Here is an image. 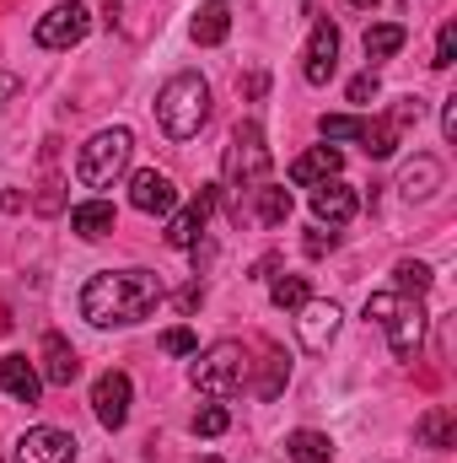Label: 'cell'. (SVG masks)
I'll list each match as a JSON object with an SVG mask.
<instances>
[{
	"label": "cell",
	"instance_id": "1",
	"mask_svg": "<svg viewBox=\"0 0 457 463\" xmlns=\"http://www.w3.org/2000/svg\"><path fill=\"white\" fill-rule=\"evenodd\" d=\"M167 302L156 269H103L81 286V318L92 329H135Z\"/></svg>",
	"mask_w": 457,
	"mask_h": 463
},
{
	"label": "cell",
	"instance_id": "28",
	"mask_svg": "<svg viewBox=\"0 0 457 463\" xmlns=\"http://www.w3.org/2000/svg\"><path fill=\"white\" fill-rule=\"evenodd\" d=\"M285 383H291V355H285V350H269V355H264V383H253V393H258V399H275Z\"/></svg>",
	"mask_w": 457,
	"mask_h": 463
},
{
	"label": "cell",
	"instance_id": "29",
	"mask_svg": "<svg viewBox=\"0 0 457 463\" xmlns=\"http://www.w3.org/2000/svg\"><path fill=\"white\" fill-rule=\"evenodd\" d=\"M231 426V415H227V404H205L200 415H194V437H221Z\"/></svg>",
	"mask_w": 457,
	"mask_h": 463
},
{
	"label": "cell",
	"instance_id": "34",
	"mask_svg": "<svg viewBox=\"0 0 457 463\" xmlns=\"http://www.w3.org/2000/svg\"><path fill=\"white\" fill-rule=\"evenodd\" d=\"M377 92H382V81H377V71H360V76L350 81V103H360V109H366V103H371Z\"/></svg>",
	"mask_w": 457,
	"mask_h": 463
},
{
	"label": "cell",
	"instance_id": "16",
	"mask_svg": "<svg viewBox=\"0 0 457 463\" xmlns=\"http://www.w3.org/2000/svg\"><path fill=\"white\" fill-rule=\"evenodd\" d=\"M340 173H344V151L340 146H312V151H302V156L291 162V184H296V189H312V184L340 178Z\"/></svg>",
	"mask_w": 457,
	"mask_h": 463
},
{
	"label": "cell",
	"instance_id": "20",
	"mask_svg": "<svg viewBox=\"0 0 457 463\" xmlns=\"http://www.w3.org/2000/svg\"><path fill=\"white\" fill-rule=\"evenodd\" d=\"M442 178H447V167H442L436 156H415V162L404 167V178H398V194H404V200H431V194L442 189Z\"/></svg>",
	"mask_w": 457,
	"mask_h": 463
},
{
	"label": "cell",
	"instance_id": "17",
	"mask_svg": "<svg viewBox=\"0 0 457 463\" xmlns=\"http://www.w3.org/2000/svg\"><path fill=\"white\" fill-rule=\"evenodd\" d=\"M0 393H11L16 404H38L43 399V377L27 355H0Z\"/></svg>",
	"mask_w": 457,
	"mask_h": 463
},
{
	"label": "cell",
	"instance_id": "14",
	"mask_svg": "<svg viewBox=\"0 0 457 463\" xmlns=\"http://www.w3.org/2000/svg\"><path fill=\"white\" fill-rule=\"evenodd\" d=\"M38 377H43V388H70L76 377H81V355L76 345L65 340V335H43V345H38Z\"/></svg>",
	"mask_w": 457,
	"mask_h": 463
},
{
	"label": "cell",
	"instance_id": "13",
	"mask_svg": "<svg viewBox=\"0 0 457 463\" xmlns=\"http://www.w3.org/2000/svg\"><path fill=\"white\" fill-rule=\"evenodd\" d=\"M129 205H135L140 216H173V211H178V184H173L167 173H156V167H140V173L129 178Z\"/></svg>",
	"mask_w": 457,
	"mask_h": 463
},
{
	"label": "cell",
	"instance_id": "2",
	"mask_svg": "<svg viewBox=\"0 0 457 463\" xmlns=\"http://www.w3.org/2000/svg\"><path fill=\"white\" fill-rule=\"evenodd\" d=\"M210 118V81L200 71H178L156 92V124L167 140H194L200 124Z\"/></svg>",
	"mask_w": 457,
	"mask_h": 463
},
{
	"label": "cell",
	"instance_id": "19",
	"mask_svg": "<svg viewBox=\"0 0 457 463\" xmlns=\"http://www.w3.org/2000/svg\"><path fill=\"white\" fill-rule=\"evenodd\" d=\"M227 33H231V5L227 0H205V5L194 11V22H189V38H194L200 49L227 43Z\"/></svg>",
	"mask_w": 457,
	"mask_h": 463
},
{
	"label": "cell",
	"instance_id": "27",
	"mask_svg": "<svg viewBox=\"0 0 457 463\" xmlns=\"http://www.w3.org/2000/svg\"><path fill=\"white\" fill-rule=\"evenodd\" d=\"M307 297H312V291H307V275H275V280H269V302H275L280 313H296Z\"/></svg>",
	"mask_w": 457,
	"mask_h": 463
},
{
	"label": "cell",
	"instance_id": "33",
	"mask_svg": "<svg viewBox=\"0 0 457 463\" xmlns=\"http://www.w3.org/2000/svg\"><path fill=\"white\" fill-rule=\"evenodd\" d=\"M162 350H167V355H194L200 340H194V329H183V324H178V329H167V335H162Z\"/></svg>",
	"mask_w": 457,
	"mask_h": 463
},
{
	"label": "cell",
	"instance_id": "7",
	"mask_svg": "<svg viewBox=\"0 0 457 463\" xmlns=\"http://www.w3.org/2000/svg\"><path fill=\"white\" fill-rule=\"evenodd\" d=\"M87 33H92V5H87V0H60V5H49V11L38 16L33 43H38V49H76Z\"/></svg>",
	"mask_w": 457,
	"mask_h": 463
},
{
	"label": "cell",
	"instance_id": "37",
	"mask_svg": "<svg viewBox=\"0 0 457 463\" xmlns=\"http://www.w3.org/2000/svg\"><path fill=\"white\" fill-rule=\"evenodd\" d=\"M16 92H22V81H16L11 71H0V103H5V98H16Z\"/></svg>",
	"mask_w": 457,
	"mask_h": 463
},
{
	"label": "cell",
	"instance_id": "4",
	"mask_svg": "<svg viewBox=\"0 0 457 463\" xmlns=\"http://www.w3.org/2000/svg\"><path fill=\"white\" fill-rule=\"evenodd\" d=\"M366 324L387 329V345L398 361H415V350L425 345V307L420 297H398V291H371L366 297Z\"/></svg>",
	"mask_w": 457,
	"mask_h": 463
},
{
	"label": "cell",
	"instance_id": "32",
	"mask_svg": "<svg viewBox=\"0 0 457 463\" xmlns=\"http://www.w3.org/2000/svg\"><path fill=\"white\" fill-rule=\"evenodd\" d=\"M302 248H307V259H323V253H334V248H340V232H334V227H312Z\"/></svg>",
	"mask_w": 457,
	"mask_h": 463
},
{
	"label": "cell",
	"instance_id": "24",
	"mask_svg": "<svg viewBox=\"0 0 457 463\" xmlns=\"http://www.w3.org/2000/svg\"><path fill=\"white\" fill-rule=\"evenodd\" d=\"M360 151L366 156H393L398 151V118L387 114V118H360Z\"/></svg>",
	"mask_w": 457,
	"mask_h": 463
},
{
	"label": "cell",
	"instance_id": "11",
	"mask_svg": "<svg viewBox=\"0 0 457 463\" xmlns=\"http://www.w3.org/2000/svg\"><path fill=\"white\" fill-rule=\"evenodd\" d=\"M11 463H76V437L60 431V426H33V431L16 437Z\"/></svg>",
	"mask_w": 457,
	"mask_h": 463
},
{
	"label": "cell",
	"instance_id": "12",
	"mask_svg": "<svg viewBox=\"0 0 457 463\" xmlns=\"http://www.w3.org/2000/svg\"><path fill=\"white\" fill-rule=\"evenodd\" d=\"M210 211H216V189H200L183 211H173V216H167V232H162L167 248H178V253H183V248H200V237L210 227Z\"/></svg>",
	"mask_w": 457,
	"mask_h": 463
},
{
	"label": "cell",
	"instance_id": "6",
	"mask_svg": "<svg viewBox=\"0 0 457 463\" xmlns=\"http://www.w3.org/2000/svg\"><path fill=\"white\" fill-rule=\"evenodd\" d=\"M194 388L205 399H231L247 388V350L237 340H216L210 350H194V366H189Z\"/></svg>",
	"mask_w": 457,
	"mask_h": 463
},
{
	"label": "cell",
	"instance_id": "8",
	"mask_svg": "<svg viewBox=\"0 0 457 463\" xmlns=\"http://www.w3.org/2000/svg\"><path fill=\"white\" fill-rule=\"evenodd\" d=\"M340 324H344L340 302H312V297H307V302L296 307V340H302L307 355H329L334 340H340Z\"/></svg>",
	"mask_w": 457,
	"mask_h": 463
},
{
	"label": "cell",
	"instance_id": "25",
	"mask_svg": "<svg viewBox=\"0 0 457 463\" xmlns=\"http://www.w3.org/2000/svg\"><path fill=\"white\" fill-rule=\"evenodd\" d=\"M404 43H409V27H398V22H377V27H366V38H360L366 60H393Z\"/></svg>",
	"mask_w": 457,
	"mask_h": 463
},
{
	"label": "cell",
	"instance_id": "10",
	"mask_svg": "<svg viewBox=\"0 0 457 463\" xmlns=\"http://www.w3.org/2000/svg\"><path fill=\"white\" fill-rule=\"evenodd\" d=\"M129 399H135L129 372H103V377L92 383V415H98L103 431H124V420H129Z\"/></svg>",
	"mask_w": 457,
	"mask_h": 463
},
{
	"label": "cell",
	"instance_id": "31",
	"mask_svg": "<svg viewBox=\"0 0 457 463\" xmlns=\"http://www.w3.org/2000/svg\"><path fill=\"white\" fill-rule=\"evenodd\" d=\"M33 211H38V216H60V211H65V194H60V178H43V189L33 194Z\"/></svg>",
	"mask_w": 457,
	"mask_h": 463
},
{
	"label": "cell",
	"instance_id": "18",
	"mask_svg": "<svg viewBox=\"0 0 457 463\" xmlns=\"http://www.w3.org/2000/svg\"><path fill=\"white\" fill-rule=\"evenodd\" d=\"M114 205L103 200V194H92V200H81V205H70V232L81 237V242H103L108 232H114Z\"/></svg>",
	"mask_w": 457,
	"mask_h": 463
},
{
	"label": "cell",
	"instance_id": "36",
	"mask_svg": "<svg viewBox=\"0 0 457 463\" xmlns=\"http://www.w3.org/2000/svg\"><path fill=\"white\" fill-rule=\"evenodd\" d=\"M442 135H447V140H457V98H447V103H442Z\"/></svg>",
	"mask_w": 457,
	"mask_h": 463
},
{
	"label": "cell",
	"instance_id": "26",
	"mask_svg": "<svg viewBox=\"0 0 457 463\" xmlns=\"http://www.w3.org/2000/svg\"><path fill=\"white\" fill-rule=\"evenodd\" d=\"M431 280H436V275H431V264H420V259H398V264H393V291H398V297H425Z\"/></svg>",
	"mask_w": 457,
	"mask_h": 463
},
{
	"label": "cell",
	"instance_id": "9",
	"mask_svg": "<svg viewBox=\"0 0 457 463\" xmlns=\"http://www.w3.org/2000/svg\"><path fill=\"white\" fill-rule=\"evenodd\" d=\"M334 71H340V27L329 16H318L312 38H307V54H302V76H307V87H329Z\"/></svg>",
	"mask_w": 457,
	"mask_h": 463
},
{
	"label": "cell",
	"instance_id": "23",
	"mask_svg": "<svg viewBox=\"0 0 457 463\" xmlns=\"http://www.w3.org/2000/svg\"><path fill=\"white\" fill-rule=\"evenodd\" d=\"M415 437H420V448L447 453V448L457 442V415H452V410H425V415H420V426H415Z\"/></svg>",
	"mask_w": 457,
	"mask_h": 463
},
{
	"label": "cell",
	"instance_id": "35",
	"mask_svg": "<svg viewBox=\"0 0 457 463\" xmlns=\"http://www.w3.org/2000/svg\"><path fill=\"white\" fill-rule=\"evenodd\" d=\"M200 302H205V286H200V275L178 291V313H200Z\"/></svg>",
	"mask_w": 457,
	"mask_h": 463
},
{
	"label": "cell",
	"instance_id": "40",
	"mask_svg": "<svg viewBox=\"0 0 457 463\" xmlns=\"http://www.w3.org/2000/svg\"><path fill=\"white\" fill-rule=\"evenodd\" d=\"M5 329H11V324H5V318H0V335H5Z\"/></svg>",
	"mask_w": 457,
	"mask_h": 463
},
{
	"label": "cell",
	"instance_id": "3",
	"mask_svg": "<svg viewBox=\"0 0 457 463\" xmlns=\"http://www.w3.org/2000/svg\"><path fill=\"white\" fill-rule=\"evenodd\" d=\"M221 173H227V189L237 194V216H242V194H253L258 184H269V140H264L258 118H237Z\"/></svg>",
	"mask_w": 457,
	"mask_h": 463
},
{
	"label": "cell",
	"instance_id": "39",
	"mask_svg": "<svg viewBox=\"0 0 457 463\" xmlns=\"http://www.w3.org/2000/svg\"><path fill=\"white\" fill-rule=\"evenodd\" d=\"M350 5H377V0H350Z\"/></svg>",
	"mask_w": 457,
	"mask_h": 463
},
{
	"label": "cell",
	"instance_id": "41",
	"mask_svg": "<svg viewBox=\"0 0 457 463\" xmlns=\"http://www.w3.org/2000/svg\"><path fill=\"white\" fill-rule=\"evenodd\" d=\"M200 463H221V458H200Z\"/></svg>",
	"mask_w": 457,
	"mask_h": 463
},
{
	"label": "cell",
	"instance_id": "15",
	"mask_svg": "<svg viewBox=\"0 0 457 463\" xmlns=\"http://www.w3.org/2000/svg\"><path fill=\"white\" fill-rule=\"evenodd\" d=\"M355 211H360V194H355L344 178H323V184H312V216H318V227H344Z\"/></svg>",
	"mask_w": 457,
	"mask_h": 463
},
{
	"label": "cell",
	"instance_id": "5",
	"mask_svg": "<svg viewBox=\"0 0 457 463\" xmlns=\"http://www.w3.org/2000/svg\"><path fill=\"white\" fill-rule=\"evenodd\" d=\"M129 156H135V135L124 124L98 129L81 151H76V184L81 189H114L118 178L129 173Z\"/></svg>",
	"mask_w": 457,
	"mask_h": 463
},
{
	"label": "cell",
	"instance_id": "22",
	"mask_svg": "<svg viewBox=\"0 0 457 463\" xmlns=\"http://www.w3.org/2000/svg\"><path fill=\"white\" fill-rule=\"evenodd\" d=\"M285 453H291V463H334V437H329V431L302 426V431H291Z\"/></svg>",
	"mask_w": 457,
	"mask_h": 463
},
{
	"label": "cell",
	"instance_id": "38",
	"mask_svg": "<svg viewBox=\"0 0 457 463\" xmlns=\"http://www.w3.org/2000/svg\"><path fill=\"white\" fill-rule=\"evenodd\" d=\"M0 211H5V216H11V211H22V194H16V189H5V194H0Z\"/></svg>",
	"mask_w": 457,
	"mask_h": 463
},
{
	"label": "cell",
	"instance_id": "30",
	"mask_svg": "<svg viewBox=\"0 0 457 463\" xmlns=\"http://www.w3.org/2000/svg\"><path fill=\"white\" fill-rule=\"evenodd\" d=\"M431 65H436V71H452V65H457V27H452V22H442V33H436V54H431Z\"/></svg>",
	"mask_w": 457,
	"mask_h": 463
},
{
	"label": "cell",
	"instance_id": "21",
	"mask_svg": "<svg viewBox=\"0 0 457 463\" xmlns=\"http://www.w3.org/2000/svg\"><path fill=\"white\" fill-rule=\"evenodd\" d=\"M291 211H296V200H291L285 184H258V189H253V216H258L264 227H285Z\"/></svg>",
	"mask_w": 457,
	"mask_h": 463
}]
</instances>
